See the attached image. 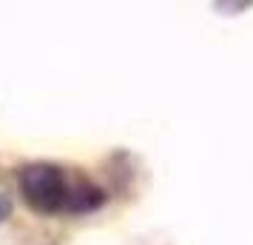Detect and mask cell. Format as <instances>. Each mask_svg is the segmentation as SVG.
Returning a JSON list of instances; mask_svg holds the SVG:
<instances>
[{"instance_id":"2","label":"cell","mask_w":253,"mask_h":245,"mask_svg":"<svg viewBox=\"0 0 253 245\" xmlns=\"http://www.w3.org/2000/svg\"><path fill=\"white\" fill-rule=\"evenodd\" d=\"M9 211H12V202H9V197H6V194H0V222L9 217Z\"/></svg>"},{"instance_id":"1","label":"cell","mask_w":253,"mask_h":245,"mask_svg":"<svg viewBox=\"0 0 253 245\" xmlns=\"http://www.w3.org/2000/svg\"><path fill=\"white\" fill-rule=\"evenodd\" d=\"M20 191L26 202L40 214H57V211L80 214L103 202L100 188L88 186L83 180H69L63 168L48 163L26 165L20 171Z\"/></svg>"}]
</instances>
